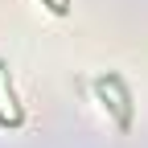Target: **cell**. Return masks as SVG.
I'll use <instances>...</instances> for the list:
<instances>
[{"instance_id":"3","label":"cell","mask_w":148,"mask_h":148,"mask_svg":"<svg viewBox=\"0 0 148 148\" xmlns=\"http://www.w3.org/2000/svg\"><path fill=\"white\" fill-rule=\"evenodd\" d=\"M4 70H8V66H4V58H0V86H4ZM0 123H4V127L12 123V115H4V107H0Z\"/></svg>"},{"instance_id":"1","label":"cell","mask_w":148,"mask_h":148,"mask_svg":"<svg viewBox=\"0 0 148 148\" xmlns=\"http://www.w3.org/2000/svg\"><path fill=\"white\" fill-rule=\"evenodd\" d=\"M95 90H99L103 107H107V111H115L119 127L127 132V127H132V90H127L123 74H99V78H95Z\"/></svg>"},{"instance_id":"2","label":"cell","mask_w":148,"mask_h":148,"mask_svg":"<svg viewBox=\"0 0 148 148\" xmlns=\"http://www.w3.org/2000/svg\"><path fill=\"white\" fill-rule=\"evenodd\" d=\"M41 4H45L53 16H66V12H70V0H41Z\"/></svg>"}]
</instances>
